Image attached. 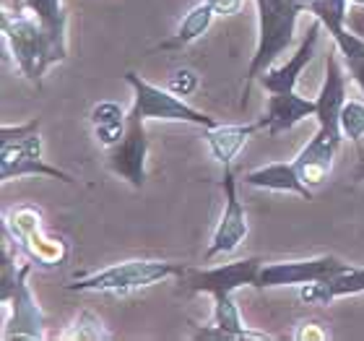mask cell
<instances>
[{
	"label": "cell",
	"mask_w": 364,
	"mask_h": 341,
	"mask_svg": "<svg viewBox=\"0 0 364 341\" xmlns=\"http://www.w3.org/2000/svg\"><path fill=\"white\" fill-rule=\"evenodd\" d=\"M315 102H318V112H315L318 130L294 159L299 177L310 188H318L328 180V174L333 169L336 154H338L343 141L341 110L346 105V78H343L336 53H328L326 58V78H323V86H320Z\"/></svg>",
	"instance_id": "6da1fadb"
},
{
	"label": "cell",
	"mask_w": 364,
	"mask_h": 341,
	"mask_svg": "<svg viewBox=\"0 0 364 341\" xmlns=\"http://www.w3.org/2000/svg\"><path fill=\"white\" fill-rule=\"evenodd\" d=\"M3 235V271H0V303L8 310L3 341H37L45 339V310L29 289V273L34 263L16 266V251Z\"/></svg>",
	"instance_id": "7a4b0ae2"
},
{
	"label": "cell",
	"mask_w": 364,
	"mask_h": 341,
	"mask_svg": "<svg viewBox=\"0 0 364 341\" xmlns=\"http://www.w3.org/2000/svg\"><path fill=\"white\" fill-rule=\"evenodd\" d=\"M0 26H3V37H6L8 47H11L16 68L21 70V76L29 78L31 84L42 86V76L47 73V68L68 58V53L55 45L53 37L39 26V21L31 14H18V11L14 14V11L3 8Z\"/></svg>",
	"instance_id": "3957f363"
},
{
	"label": "cell",
	"mask_w": 364,
	"mask_h": 341,
	"mask_svg": "<svg viewBox=\"0 0 364 341\" xmlns=\"http://www.w3.org/2000/svg\"><path fill=\"white\" fill-rule=\"evenodd\" d=\"M258 8V45L245 73V102L247 91L263 70L276 63L284 50L291 47L296 34V19L307 11V0H255Z\"/></svg>",
	"instance_id": "277c9868"
},
{
	"label": "cell",
	"mask_w": 364,
	"mask_h": 341,
	"mask_svg": "<svg viewBox=\"0 0 364 341\" xmlns=\"http://www.w3.org/2000/svg\"><path fill=\"white\" fill-rule=\"evenodd\" d=\"M188 266L175 261H125L99 268L86 276H73L65 284L68 292H99V295H130L136 289L154 287L159 281L182 279Z\"/></svg>",
	"instance_id": "5b68a950"
},
{
	"label": "cell",
	"mask_w": 364,
	"mask_h": 341,
	"mask_svg": "<svg viewBox=\"0 0 364 341\" xmlns=\"http://www.w3.org/2000/svg\"><path fill=\"white\" fill-rule=\"evenodd\" d=\"M3 235L37 268H58L68 261L70 245L63 237L47 235L45 227H42V211L37 206L21 204L6 211Z\"/></svg>",
	"instance_id": "8992f818"
},
{
	"label": "cell",
	"mask_w": 364,
	"mask_h": 341,
	"mask_svg": "<svg viewBox=\"0 0 364 341\" xmlns=\"http://www.w3.org/2000/svg\"><path fill=\"white\" fill-rule=\"evenodd\" d=\"M125 81L133 89V107L144 115L146 120H172V122H190V125H198V128H213L219 122L213 120L211 115L200 112L196 107H190L188 102L177 94H172L169 89H161V86H154L149 81L138 76L136 70H128L125 73Z\"/></svg>",
	"instance_id": "52a82bcc"
},
{
	"label": "cell",
	"mask_w": 364,
	"mask_h": 341,
	"mask_svg": "<svg viewBox=\"0 0 364 341\" xmlns=\"http://www.w3.org/2000/svg\"><path fill=\"white\" fill-rule=\"evenodd\" d=\"M266 263L263 258L252 256L242 258V261H232V263L216 266V268H188L182 273V284L193 292V295H235L237 289L242 287H255L258 281L260 266Z\"/></svg>",
	"instance_id": "ba28073f"
},
{
	"label": "cell",
	"mask_w": 364,
	"mask_h": 341,
	"mask_svg": "<svg viewBox=\"0 0 364 341\" xmlns=\"http://www.w3.org/2000/svg\"><path fill=\"white\" fill-rule=\"evenodd\" d=\"M146 159H149V138H146V117L130 107L128 130L120 144L109 149L107 164L117 177L130 182L136 190H144L146 185Z\"/></svg>",
	"instance_id": "9c48e42d"
},
{
	"label": "cell",
	"mask_w": 364,
	"mask_h": 341,
	"mask_svg": "<svg viewBox=\"0 0 364 341\" xmlns=\"http://www.w3.org/2000/svg\"><path fill=\"white\" fill-rule=\"evenodd\" d=\"M351 266L343 263L336 256H318L310 261H276V263H263L258 271L255 289H273V287H302L307 281L331 279L336 273L349 271Z\"/></svg>",
	"instance_id": "30bf717a"
},
{
	"label": "cell",
	"mask_w": 364,
	"mask_h": 341,
	"mask_svg": "<svg viewBox=\"0 0 364 341\" xmlns=\"http://www.w3.org/2000/svg\"><path fill=\"white\" fill-rule=\"evenodd\" d=\"M221 188H224V211H221V219L216 224V232L211 237V245L205 251V263L213 261L216 256H229L235 253L242 240L247 237V214H245V206L237 196V177L232 172V164L224 167V177H221Z\"/></svg>",
	"instance_id": "8fae6325"
},
{
	"label": "cell",
	"mask_w": 364,
	"mask_h": 341,
	"mask_svg": "<svg viewBox=\"0 0 364 341\" xmlns=\"http://www.w3.org/2000/svg\"><path fill=\"white\" fill-rule=\"evenodd\" d=\"M26 174H47L55 180L73 182L68 172L53 167L42 159V138L39 130L29 133V136L18 138V141H8L0 144V180H16V177H26Z\"/></svg>",
	"instance_id": "7c38bea8"
},
{
	"label": "cell",
	"mask_w": 364,
	"mask_h": 341,
	"mask_svg": "<svg viewBox=\"0 0 364 341\" xmlns=\"http://www.w3.org/2000/svg\"><path fill=\"white\" fill-rule=\"evenodd\" d=\"M193 339H219V341H250V339H276L271 334H260V331H250L245 326L242 315L237 310V303L232 295H216L213 297V315L211 323L205 326H196Z\"/></svg>",
	"instance_id": "4fadbf2b"
},
{
	"label": "cell",
	"mask_w": 364,
	"mask_h": 341,
	"mask_svg": "<svg viewBox=\"0 0 364 341\" xmlns=\"http://www.w3.org/2000/svg\"><path fill=\"white\" fill-rule=\"evenodd\" d=\"M320 31H323V23L315 19V23L310 26L307 37L302 39V45L296 47V53L289 58L284 65H271L268 70L260 73V86L271 94H289V91H296V81H299V73L304 70V65L312 61L315 55V47L320 42Z\"/></svg>",
	"instance_id": "5bb4252c"
},
{
	"label": "cell",
	"mask_w": 364,
	"mask_h": 341,
	"mask_svg": "<svg viewBox=\"0 0 364 341\" xmlns=\"http://www.w3.org/2000/svg\"><path fill=\"white\" fill-rule=\"evenodd\" d=\"M315 112H318V102L299 97L296 91H289V94L268 97V107L260 120L266 122V130L271 136H279V133L296 128L304 117H312Z\"/></svg>",
	"instance_id": "9a60e30c"
},
{
	"label": "cell",
	"mask_w": 364,
	"mask_h": 341,
	"mask_svg": "<svg viewBox=\"0 0 364 341\" xmlns=\"http://www.w3.org/2000/svg\"><path fill=\"white\" fill-rule=\"evenodd\" d=\"M245 185L260 190H276V193H296L304 201H312V188L299 177L294 162H271L266 167L250 169L242 177Z\"/></svg>",
	"instance_id": "2e32d148"
},
{
	"label": "cell",
	"mask_w": 364,
	"mask_h": 341,
	"mask_svg": "<svg viewBox=\"0 0 364 341\" xmlns=\"http://www.w3.org/2000/svg\"><path fill=\"white\" fill-rule=\"evenodd\" d=\"M364 292V268H354L341 271L331 276V279L320 281H307L299 287V300L304 305H331L338 297L349 295H362Z\"/></svg>",
	"instance_id": "e0dca14e"
},
{
	"label": "cell",
	"mask_w": 364,
	"mask_h": 341,
	"mask_svg": "<svg viewBox=\"0 0 364 341\" xmlns=\"http://www.w3.org/2000/svg\"><path fill=\"white\" fill-rule=\"evenodd\" d=\"M258 130H266L263 120L247 122V125H213V128H205L203 138L211 149L213 159L219 162L221 167H229L240 149L247 144V138L255 136Z\"/></svg>",
	"instance_id": "ac0fdd59"
},
{
	"label": "cell",
	"mask_w": 364,
	"mask_h": 341,
	"mask_svg": "<svg viewBox=\"0 0 364 341\" xmlns=\"http://www.w3.org/2000/svg\"><path fill=\"white\" fill-rule=\"evenodd\" d=\"M23 11L34 16L55 45L68 53V14L63 8V0H23Z\"/></svg>",
	"instance_id": "d6986e66"
},
{
	"label": "cell",
	"mask_w": 364,
	"mask_h": 341,
	"mask_svg": "<svg viewBox=\"0 0 364 341\" xmlns=\"http://www.w3.org/2000/svg\"><path fill=\"white\" fill-rule=\"evenodd\" d=\"M91 122H94V133L97 141L107 149H112L114 144H120L125 130H128V117L122 112L120 105L114 102H99L91 110Z\"/></svg>",
	"instance_id": "ffe728a7"
},
{
	"label": "cell",
	"mask_w": 364,
	"mask_h": 341,
	"mask_svg": "<svg viewBox=\"0 0 364 341\" xmlns=\"http://www.w3.org/2000/svg\"><path fill=\"white\" fill-rule=\"evenodd\" d=\"M213 16H216V11H213V6L208 0L198 3V6L182 19V23L177 26L175 34H172L167 42H161L159 47L161 50H177V47H185V45H190V42H196V39L200 37V34H205V29L211 26Z\"/></svg>",
	"instance_id": "44dd1931"
},
{
	"label": "cell",
	"mask_w": 364,
	"mask_h": 341,
	"mask_svg": "<svg viewBox=\"0 0 364 341\" xmlns=\"http://www.w3.org/2000/svg\"><path fill=\"white\" fill-rule=\"evenodd\" d=\"M58 339H65V341H109V339H114V334H109L105 323H102V320H99L91 310H81L76 315V320H73L63 334H58Z\"/></svg>",
	"instance_id": "7402d4cb"
},
{
	"label": "cell",
	"mask_w": 364,
	"mask_h": 341,
	"mask_svg": "<svg viewBox=\"0 0 364 341\" xmlns=\"http://www.w3.org/2000/svg\"><path fill=\"white\" fill-rule=\"evenodd\" d=\"M341 130L343 136L349 138L351 144H357L362 152V136H364V102L357 99H346V105L341 110Z\"/></svg>",
	"instance_id": "603a6c76"
},
{
	"label": "cell",
	"mask_w": 364,
	"mask_h": 341,
	"mask_svg": "<svg viewBox=\"0 0 364 341\" xmlns=\"http://www.w3.org/2000/svg\"><path fill=\"white\" fill-rule=\"evenodd\" d=\"M198 84H200V78H198L196 70H193V68H180V70H175V73L169 76L167 89L172 91V94H177V97L185 99L198 89Z\"/></svg>",
	"instance_id": "cb8c5ba5"
},
{
	"label": "cell",
	"mask_w": 364,
	"mask_h": 341,
	"mask_svg": "<svg viewBox=\"0 0 364 341\" xmlns=\"http://www.w3.org/2000/svg\"><path fill=\"white\" fill-rule=\"evenodd\" d=\"M294 339L296 341H328L331 339V331H328L320 320H302V323H296Z\"/></svg>",
	"instance_id": "d4e9b609"
},
{
	"label": "cell",
	"mask_w": 364,
	"mask_h": 341,
	"mask_svg": "<svg viewBox=\"0 0 364 341\" xmlns=\"http://www.w3.org/2000/svg\"><path fill=\"white\" fill-rule=\"evenodd\" d=\"M34 130H39V117H34V120L23 122V125H3L0 128V144H8V141H18V138L29 136V133H34Z\"/></svg>",
	"instance_id": "484cf974"
},
{
	"label": "cell",
	"mask_w": 364,
	"mask_h": 341,
	"mask_svg": "<svg viewBox=\"0 0 364 341\" xmlns=\"http://www.w3.org/2000/svg\"><path fill=\"white\" fill-rule=\"evenodd\" d=\"M346 29L364 39V6L351 3V8L346 11Z\"/></svg>",
	"instance_id": "4316f807"
},
{
	"label": "cell",
	"mask_w": 364,
	"mask_h": 341,
	"mask_svg": "<svg viewBox=\"0 0 364 341\" xmlns=\"http://www.w3.org/2000/svg\"><path fill=\"white\" fill-rule=\"evenodd\" d=\"M216 11V16H235L240 14V8H242V0H208Z\"/></svg>",
	"instance_id": "83f0119b"
},
{
	"label": "cell",
	"mask_w": 364,
	"mask_h": 341,
	"mask_svg": "<svg viewBox=\"0 0 364 341\" xmlns=\"http://www.w3.org/2000/svg\"><path fill=\"white\" fill-rule=\"evenodd\" d=\"M346 68H349V76L354 78V84L362 89V97H364V58H351V61H346Z\"/></svg>",
	"instance_id": "f1b7e54d"
},
{
	"label": "cell",
	"mask_w": 364,
	"mask_h": 341,
	"mask_svg": "<svg viewBox=\"0 0 364 341\" xmlns=\"http://www.w3.org/2000/svg\"><path fill=\"white\" fill-rule=\"evenodd\" d=\"M354 180H357V182H364V157H362V162L357 164V169H354Z\"/></svg>",
	"instance_id": "f546056e"
},
{
	"label": "cell",
	"mask_w": 364,
	"mask_h": 341,
	"mask_svg": "<svg viewBox=\"0 0 364 341\" xmlns=\"http://www.w3.org/2000/svg\"><path fill=\"white\" fill-rule=\"evenodd\" d=\"M351 3H359V6H364V0H351Z\"/></svg>",
	"instance_id": "4dcf8cb0"
}]
</instances>
